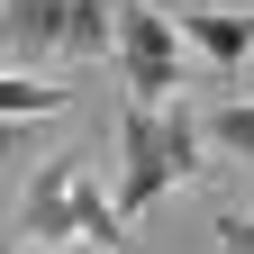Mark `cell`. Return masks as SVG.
<instances>
[{"instance_id": "7a4b0ae2", "label": "cell", "mask_w": 254, "mask_h": 254, "mask_svg": "<svg viewBox=\"0 0 254 254\" xmlns=\"http://www.w3.org/2000/svg\"><path fill=\"white\" fill-rule=\"evenodd\" d=\"M109 55H118V82H127V109H173V82H182V37H173V18H164V9L118 0Z\"/></svg>"}, {"instance_id": "3957f363", "label": "cell", "mask_w": 254, "mask_h": 254, "mask_svg": "<svg viewBox=\"0 0 254 254\" xmlns=\"http://www.w3.org/2000/svg\"><path fill=\"white\" fill-rule=\"evenodd\" d=\"M91 200H100V190H91L82 154H46L37 182H27V200H18V227H9V236H27V245H73Z\"/></svg>"}, {"instance_id": "5b68a950", "label": "cell", "mask_w": 254, "mask_h": 254, "mask_svg": "<svg viewBox=\"0 0 254 254\" xmlns=\"http://www.w3.org/2000/svg\"><path fill=\"white\" fill-rule=\"evenodd\" d=\"M73 100V82H27V73H0V118H55Z\"/></svg>"}, {"instance_id": "277c9868", "label": "cell", "mask_w": 254, "mask_h": 254, "mask_svg": "<svg viewBox=\"0 0 254 254\" xmlns=\"http://www.w3.org/2000/svg\"><path fill=\"white\" fill-rule=\"evenodd\" d=\"M173 37L200 46L218 82H245V64H254V9H182Z\"/></svg>"}, {"instance_id": "6da1fadb", "label": "cell", "mask_w": 254, "mask_h": 254, "mask_svg": "<svg viewBox=\"0 0 254 254\" xmlns=\"http://www.w3.org/2000/svg\"><path fill=\"white\" fill-rule=\"evenodd\" d=\"M209 136H200V109H127L118 118V154H127V164H118V227H127V218H145L154 200H164V190L173 182H200L209 173V154H200Z\"/></svg>"}, {"instance_id": "8992f818", "label": "cell", "mask_w": 254, "mask_h": 254, "mask_svg": "<svg viewBox=\"0 0 254 254\" xmlns=\"http://www.w3.org/2000/svg\"><path fill=\"white\" fill-rule=\"evenodd\" d=\"M200 136H209V145H227V154H254V100L209 109V118H200Z\"/></svg>"}, {"instance_id": "ba28073f", "label": "cell", "mask_w": 254, "mask_h": 254, "mask_svg": "<svg viewBox=\"0 0 254 254\" xmlns=\"http://www.w3.org/2000/svg\"><path fill=\"white\" fill-rule=\"evenodd\" d=\"M0 254H18V245H9V227H0Z\"/></svg>"}, {"instance_id": "52a82bcc", "label": "cell", "mask_w": 254, "mask_h": 254, "mask_svg": "<svg viewBox=\"0 0 254 254\" xmlns=\"http://www.w3.org/2000/svg\"><path fill=\"white\" fill-rule=\"evenodd\" d=\"M218 245H227V254H254V218L227 209V218H218Z\"/></svg>"}]
</instances>
